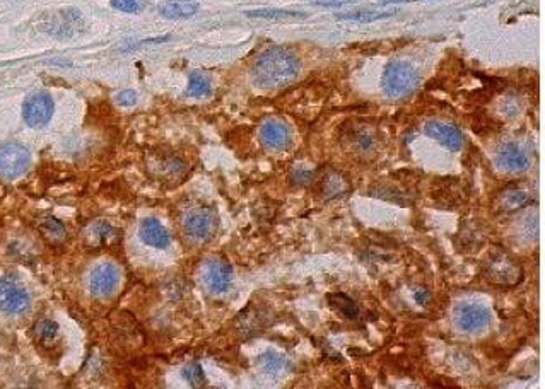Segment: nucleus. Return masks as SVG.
I'll return each instance as SVG.
<instances>
[{"label": "nucleus", "instance_id": "obj_1", "mask_svg": "<svg viewBox=\"0 0 545 389\" xmlns=\"http://www.w3.org/2000/svg\"><path fill=\"white\" fill-rule=\"evenodd\" d=\"M301 62L286 47H272L260 54L251 67V79L262 89H279L298 77Z\"/></svg>", "mask_w": 545, "mask_h": 389}, {"label": "nucleus", "instance_id": "obj_2", "mask_svg": "<svg viewBox=\"0 0 545 389\" xmlns=\"http://www.w3.org/2000/svg\"><path fill=\"white\" fill-rule=\"evenodd\" d=\"M417 69L405 60H391L386 64L382 77V87L391 99H404L410 96L419 86Z\"/></svg>", "mask_w": 545, "mask_h": 389}, {"label": "nucleus", "instance_id": "obj_3", "mask_svg": "<svg viewBox=\"0 0 545 389\" xmlns=\"http://www.w3.org/2000/svg\"><path fill=\"white\" fill-rule=\"evenodd\" d=\"M482 272L489 282L498 283V285L511 287L522 282L523 279L522 265L506 251H492L485 258Z\"/></svg>", "mask_w": 545, "mask_h": 389}, {"label": "nucleus", "instance_id": "obj_4", "mask_svg": "<svg viewBox=\"0 0 545 389\" xmlns=\"http://www.w3.org/2000/svg\"><path fill=\"white\" fill-rule=\"evenodd\" d=\"M200 279L209 292L221 296L231 289L233 268L224 258L211 257L202 263Z\"/></svg>", "mask_w": 545, "mask_h": 389}, {"label": "nucleus", "instance_id": "obj_5", "mask_svg": "<svg viewBox=\"0 0 545 389\" xmlns=\"http://www.w3.org/2000/svg\"><path fill=\"white\" fill-rule=\"evenodd\" d=\"M183 231L188 237L195 241H209L219 227V219L211 209L198 207L192 209L183 217Z\"/></svg>", "mask_w": 545, "mask_h": 389}, {"label": "nucleus", "instance_id": "obj_6", "mask_svg": "<svg viewBox=\"0 0 545 389\" xmlns=\"http://www.w3.org/2000/svg\"><path fill=\"white\" fill-rule=\"evenodd\" d=\"M453 321L463 333H480L491 325V311L478 303H460L453 311Z\"/></svg>", "mask_w": 545, "mask_h": 389}, {"label": "nucleus", "instance_id": "obj_7", "mask_svg": "<svg viewBox=\"0 0 545 389\" xmlns=\"http://www.w3.org/2000/svg\"><path fill=\"white\" fill-rule=\"evenodd\" d=\"M31 297L26 287L14 276L0 279V311L5 314H23L30 309Z\"/></svg>", "mask_w": 545, "mask_h": 389}, {"label": "nucleus", "instance_id": "obj_8", "mask_svg": "<svg viewBox=\"0 0 545 389\" xmlns=\"http://www.w3.org/2000/svg\"><path fill=\"white\" fill-rule=\"evenodd\" d=\"M31 163L30 150L17 142H5L0 145V176L12 178L21 176Z\"/></svg>", "mask_w": 545, "mask_h": 389}, {"label": "nucleus", "instance_id": "obj_9", "mask_svg": "<svg viewBox=\"0 0 545 389\" xmlns=\"http://www.w3.org/2000/svg\"><path fill=\"white\" fill-rule=\"evenodd\" d=\"M55 103L48 93H34L23 104V118L27 127L41 128L54 117Z\"/></svg>", "mask_w": 545, "mask_h": 389}, {"label": "nucleus", "instance_id": "obj_10", "mask_svg": "<svg viewBox=\"0 0 545 389\" xmlns=\"http://www.w3.org/2000/svg\"><path fill=\"white\" fill-rule=\"evenodd\" d=\"M494 163L505 173H523L530 167V159L525 150L515 142H505L496 149Z\"/></svg>", "mask_w": 545, "mask_h": 389}, {"label": "nucleus", "instance_id": "obj_11", "mask_svg": "<svg viewBox=\"0 0 545 389\" xmlns=\"http://www.w3.org/2000/svg\"><path fill=\"white\" fill-rule=\"evenodd\" d=\"M258 137H260L262 145L272 152H282L292 143L291 128L281 120H267L262 123Z\"/></svg>", "mask_w": 545, "mask_h": 389}, {"label": "nucleus", "instance_id": "obj_12", "mask_svg": "<svg viewBox=\"0 0 545 389\" xmlns=\"http://www.w3.org/2000/svg\"><path fill=\"white\" fill-rule=\"evenodd\" d=\"M120 282V273L118 268L111 263H101L93 270L89 279V289L94 297H110L115 292Z\"/></svg>", "mask_w": 545, "mask_h": 389}, {"label": "nucleus", "instance_id": "obj_13", "mask_svg": "<svg viewBox=\"0 0 545 389\" xmlns=\"http://www.w3.org/2000/svg\"><path fill=\"white\" fill-rule=\"evenodd\" d=\"M424 132L428 133V137L434 139L436 142L441 143L443 147H446L448 150H460L463 147V133L456 125L446 123V121L432 120L428 121L424 127Z\"/></svg>", "mask_w": 545, "mask_h": 389}, {"label": "nucleus", "instance_id": "obj_14", "mask_svg": "<svg viewBox=\"0 0 545 389\" xmlns=\"http://www.w3.org/2000/svg\"><path fill=\"white\" fill-rule=\"evenodd\" d=\"M345 140H347L349 147H351L354 152L361 154H371L376 150V145H378V135H376L375 128L368 127L364 123L359 125H352L347 132L344 133Z\"/></svg>", "mask_w": 545, "mask_h": 389}, {"label": "nucleus", "instance_id": "obj_15", "mask_svg": "<svg viewBox=\"0 0 545 389\" xmlns=\"http://www.w3.org/2000/svg\"><path fill=\"white\" fill-rule=\"evenodd\" d=\"M141 237L148 246L157 248V250H164L171 241L170 233L164 229L163 224H161L157 219H152V217L142 220Z\"/></svg>", "mask_w": 545, "mask_h": 389}, {"label": "nucleus", "instance_id": "obj_16", "mask_svg": "<svg viewBox=\"0 0 545 389\" xmlns=\"http://www.w3.org/2000/svg\"><path fill=\"white\" fill-rule=\"evenodd\" d=\"M349 190H351V183L344 174L337 173V171H328L321 176L320 191L327 200L342 198L349 193Z\"/></svg>", "mask_w": 545, "mask_h": 389}, {"label": "nucleus", "instance_id": "obj_17", "mask_svg": "<svg viewBox=\"0 0 545 389\" xmlns=\"http://www.w3.org/2000/svg\"><path fill=\"white\" fill-rule=\"evenodd\" d=\"M198 3L194 0H170L159 5L161 16L166 19H188L198 12Z\"/></svg>", "mask_w": 545, "mask_h": 389}, {"label": "nucleus", "instance_id": "obj_18", "mask_svg": "<svg viewBox=\"0 0 545 389\" xmlns=\"http://www.w3.org/2000/svg\"><path fill=\"white\" fill-rule=\"evenodd\" d=\"M328 306L335 311L337 314H340L345 320H358L359 318V307L354 300L349 296L342 292H334L328 296Z\"/></svg>", "mask_w": 545, "mask_h": 389}, {"label": "nucleus", "instance_id": "obj_19", "mask_svg": "<svg viewBox=\"0 0 545 389\" xmlns=\"http://www.w3.org/2000/svg\"><path fill=\"white\" fill-rule=\"evenodd\" d=\"M258 366H260V369L264 370L265 374H270V376H281L282 373L288 370L289 362L282 353L274 352V350H268V352L262 353V355L258 357Z\"/></svg>", "mask_w": 545, "mask_h": 389}, {"label": "nucleus", "instance_id": "obj_20", "mask_svg": "<svg viewBox=\"0 0 545 389\" xmlns=\"http://www.w3.org/2000/svg\"><path fill=\"white\" fill-rule=\"evenodd\" d=\"M248 17H255V19H270V21H292V19H305V12H296V10H286V9H257V10H246Z\"/></svg>", "mask_w": 545, "mask_h": 389}, {"label": "nucleus", "instance_id": "obj_21", "mask_svg": "<svg viewBox=\"0 0 545 389\" xmlns=\"http://www.w3.org/2000/svg\"><path fill=\"white\" fill-rule=\"evenodd\" d=\"M529 202V195L522 190H505L498 196V207L502 212H511Z\"/></svg>", "mask_w": 545, "mask_h": 389}, {"label": "nucleus", "instance_id": "obj_22", "mask_svg": "<svg viewBox=\"0 0 545 389\" xmlns=\"http://www.w3.org/2000/svg\"><path fill=\"white\" fill-rule=\"evenodd\" d=\"M211 80L207 75H204L202 72H192L190 79H188V89L187 94L190 97H204L207 94H211Z\"/></svg>", "mask_w": 545, "mask_h": 389}, {"label": "nucleus", "instance_id": "obj_23", "mask_svg": "<svg viewBox=\"0 0 545 389\" xmlns=\"http://www.w3.org/2000/svg\"><path fill=\"white\" fill-rule=\"evenodd\" d=\"M395 14V10H386V12H371V10H361V12H347L340 14L338 19L342 21H356V23H373V21L389 19Z\"/></svg>", "mask_w": 545, "mask_h": 389}, {"label": "nucleus", "instance_id": "obj_24", "mask_svg": "<svg viewBox=\"0 0 545 389\" xmlns=\"http://www.w3.org/2000/svg\"><path fill=\"white\" fill-rule=\"evenodd\" d=\"M40 229L50 241H62L65 237L64 224L60 220L54 219V217H47V219L41 220Z\"/></svg>", "mask_w": 545, "mask_h": 389}, {"label": "nucleus", "instance_id": "obj_25", "mask_svg": "<svg viewBox=\"0 0 545 389\" xmlns=\"http://www.w3.org/2000/svg\"><path fill=\"white\" fill-rule=\"evenodd\" d=\"M183 377L188 381V383H190V386H194V388L207 386V377H205L204 369H202L200 364H197V362H192L185 367Z\"/></svg>", "mask_w": 545, "mask_h": 389}, {"label": "nucleus", "instance_id": "obj_26", "mask_svg": "<svg viewBox=\"0 0 545 389\" xmlns=\"http://www.w3.org/2000/svg\"><path fill=\"white\" fill-rule=\"evenodd\" d=\"M87 236H89V239L93 241L96 246H100V244H104L111 236H113V227L106 222H96L89 227Z\"/></svg>", "mask_w": 545, "mask_h": 389}, {"label": "nucleus", "instance_id": "obj_27", "mask_svg": "<svg viewBox=\"0 0 545 389\" xmlns=\"http://www.w3.org/2000/svg\"><path fill=\"white\" fill-rule=\"evenodd\" d=\"M157 167L161 169V176L170 178L180 176L185 169V164L180 159H176V157H164V159L157 161Z\"/></svg>", "mask_w": 545, "mask_h": 389}, {"label": "nucleus", "instance_id": "obj_28", "mask_svg": "<svg viewBox=\"0 0 545 389\" xmlns=\"http://www.w3.org/2000/svg\"><path fill=\"white\" fill-rule=\"evenodd\" d=\"M34 333L40 342H51L58 335V325L51 320H43L34 326Z\"/></svg>", "mask_w": 545, "mask_h": 389}, {"label": "nucleus", "instance_id": "obj_29", "mask_svg": "<svg viewBox=\"0 0 545 389\" xmlns=\"http://www.w3.org/2000/svg\"><path fill=\"white\" fill-rule=\"evenodd\" d=\"M146 0H111V5L120 12L135 14L141 12L142 9H146Z\"/></svg>", "mask_w": 545, "mask_h": 389}, {"label": "nucleus", "instance_id": "obj_30", "mask_svg": "<svg viewBox=\"0 0 545 389\" xmlns=\"http://www.w3.org/2000/svg\"><path fill=\"white\" fill-rule=\"evenodd\" d=\"M117 103L124 108H132L135 103H137V93L132 89L121 91V93L117 96Z\"/></svg>", "mask_w": 545, "mask_h": 389}, {"label": "nucleus", "instance_id": "obj_31", "mask_svg": "<svg viewBox=\"0 0 545 389\" xmlns=\"http://www.w3.org/2000/svg\"><path fill=\"white\" fill-rule=\"evenodd\" d=\"M312 180H313V171L296 169L294 173H292V181L298 185H308Z\"/></svg>", "mask_w": 545, "mask_h": 389}, {"label": "nucleus", "instance_id": "obj_32", "mask_svg": "<svg viewBox=\"0 0 545 389\" xmlns=\"http://www.w3.org/2000/svg\"><path fill=\"white\" fill-rule=\"evenodd\" d=\"M414 297H415V300H417V304H421V306H424L426 303H428V299H429V294L426 292L424 289H417L414 292Z\"/></svg>", "mask_w": 545, "mask_h": 389}]
</instances>
